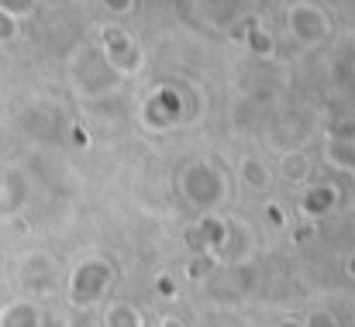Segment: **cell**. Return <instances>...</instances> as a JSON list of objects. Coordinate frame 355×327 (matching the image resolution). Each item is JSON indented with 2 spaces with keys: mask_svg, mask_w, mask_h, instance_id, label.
Segmentation results:
<instances>
[{
  "mask_svg": "<svg viewBox=\"0 0 355 327\" xmlns=\"http://www.w3.org/2000/svg\"><path fill=\"white\" fill-rule=\"evenodd\" d=\"M328 10L318 3H297L290 7V31L297 42L304 45H318L321 38H328Z\"/></svg>",
  "mask_w": 355,
  "mask_h": 327,
  "instance_id": "1",
  "label": "cell"
},
{
  "mask_svg": "<svg viewBox=\"0 0 355 327\" xmlns=\"http://www.w3.org/2000/svg\"><path fill=\"white\" fill-rule=\"evenodd\" d=\"M104 286H107V265L104 262H83L76 272H73V300L76 303H94L97 297H104Z\"/></svg>",
  "mask_w": 355,
  "mask_h": 327,
  "instance_id": "2",
  "label": "cell"
},
{
  "mask_svg": "<svg viewBox=\"0 0 355 327\" xmlns=\"http://www.w3.org/2000/svg\"><path fill=\"white\" fill-rule=\"evenodd\" d=\"M269 179H272V169L262 159H255V155L241 159V183L248 190H269Z\"/></svg>",
  "mask_w": 355,
  "mask_h": 327,
  "instance_id": "3",
  "label": "cell"
},
{
  "mask_svg": "<svg viewBox=\"0 0 355 327\" xmlns=\"http://www.w3.org/2000/svg\"><path fill=\"white\" fill-rule=\"evenodd\" d=\"M104 327H145L141 324V314L128 303H111L107 314H104Z\"/></svg>",
  "mask_w": 355,
  "mask_h": 327,
  "instance_id": "4",
  "label": "cell"
},
{
  "mask_svg": "<svg viewBox=\"0 0 355 327\" xmlns=\"http://www.w3.org/2000/svg\"><path fill=\"white\" fill-rule=\"evenodd\" d=\"M283 176L290 179V183H307V176H311V162H307V155L304 152H290V155H283Z\"/></svg>",
  "mask_w": 355,
  "mask_h": 327,
  "instance_id": "5",
  "label": "cell"
},
{
  "mask_svg": "<svg viewBox=\"0 0 355 327\" xmlns=\"http://www.w3.org/2000/svg\"><path fill=\"white\" fill-rule=\"evenodd\" d=\"M307 327H338V321H335V314H328V310H314V314L307 317Z\"/></svg>",
  "mask_w": 355,
  "mask_h": 327,
  "instance_id": "6",
  "label": "cell"
},
{
  "mask_svg": "<svg viewBox=\"0 0 355 327\" xmlns=\"http://www.w3.org/2000/svg\"><path fill=\"white\" fill-rule=\"evenodd\" d=\"M162 327H183V324H180L176 317H166V324H162Z\"/></svg>",
  "mask_w": 355,
  "mask_h": 327,
  "instance_id": "7",
  "label": "cell"
}]
</instances>
